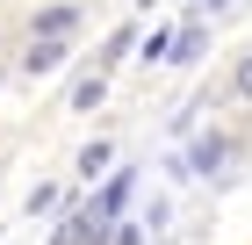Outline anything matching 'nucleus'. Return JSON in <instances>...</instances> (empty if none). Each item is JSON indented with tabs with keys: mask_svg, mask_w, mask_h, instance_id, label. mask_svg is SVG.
I'll return each instance as SVG.
<instances>
[{
	"mask_svg": "<svg viewBox=\"0 0 252 245\" xmlns=\"http://www.w3.org/2000/svg\"><path fill=\"white\" fill-rule=\"evenodd\" d=\"M231 94H252V58H245V65L231 72Z\"/></svg>",
	"mask_w": 252,
	"mask_h": 245,
	"instance_id": "f257e3e1",
	"label": "nucleus"
}]
</instances>
